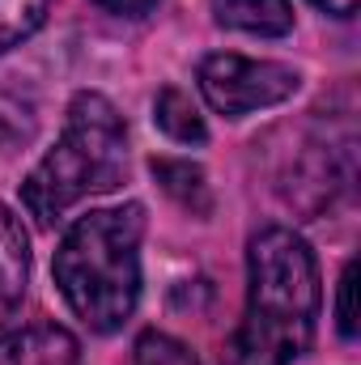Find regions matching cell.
Here are the masks:
<instances>
[{"label":"cell","instance_id":"cell-7","mask_svg":"<svg viewBox=\"0 0 361 365\" xmlns=\"http://www.w3.org/2000/svg\"><path fill=\"white\" fill-rule=\"evenodd\" d=\"M213 17L225 30L255 34V38H285L293 30L289 0H213Z\"/></svg>","mask_w":361,"mask_h":365},{"label":"cell","instance_id":"cell-14","mask_svg":"<svg viewBox=\"0 0 361 365\" xmlns=\"http://www.w3.org/2000/svg\"><path fill=\"white\" fill-rule=\"evenodd\" d=\"M315 9H323V13H332V17H353L357 13V0H310Z\"/></svg>","mask_w":361,"mask_h":365},{"label":"cell","instance_id":"cell-1","mask_svg":"<svg viewBox=\"0 0 361 365\" xmlns=\"http://www.w3.org/2000/svg\"><path fill=\"white\" fill-rule=\"evenodd\" d=\"M323 289L319 259L289 225H264L247 247V310L230 365H293L315 340Z\"/></svg>","mask_w":361,"mask_h":365},{"label":"cell","instance_id":"cell-6","mask_svg":"<svg viewBox=\"0 0 361 365\" xmlns=\"http://www.w3.org/2000/svg\"><path fill=\"white\" fill-rule=\"evenodd\" d=\"M30 284V238L13 208L0 204V323H9Z\"/></svg>","mask_w":361,"mask_h":365},{"label":"cell","instance_id":"cell-12","mask_svg":"<svg viewBox=\"0 0 361 365\" xmlns=\"http://www.w3.org/2000/svg\"><path fill=\"white\" fill-rule=\"evenodd\" d=\"M353 284H357V264H345L340 297H336V323H340V336H345V340L357 336V319H353Z\"/></svg>","mask_w":361,"mask_h":365},{"label":"cell","instance_id":"cell-10","mask_svg":"<svg viewBox=\"0 0 361 365\" xmlns=\"http://www.w3.org/2000/svg\"><path fill=\"white\" fill-rule=\"evenodd\" d=\"M51 0H0V56L13 51L17 43H26L43 17H47Z\"/></svg>","mask_w":361,"mask_h":365},{"label":"cell","instance_id":"cell-8","mask_svg":"<svg viewBox=\"0 0 361 365\" xmlns=\"http://www.w3.org/2000/svg\"><path fill=\"white\" fill-rule=\"evenodd\" d=\"M149 170L179 208L195 212V217L213 212V191H208V179H204V170L195 162H187V158H153Z\"/></svg>","mask_w":361,"mask_h":365},{"label":"cell","instance_id":"cell-4","mask_svg":"<svg viewBox=\"0 0 361 365\" xmlns=\"http://www.w3.org/2000/svg\"><path fill=\"white\" fill-rule=\"evenodd\" d=\"M195 86H200V98L217 115L243 119V115H255V110L289 102L302 86V77H298V68H289L280 60H251V56L217 51V56L200 60Z\"/></svg>","mask_w":361,"mask_h":365},{"label":"cell","instance_id":"cell-2","mask_svg":"<svg viewBox=\"0 0 361 365\" xmlns=\"http://www.w3.org/2000/svg\"><path fill=\"white\" fill-rule=\"evenodd\" d=\"M141 238L145 208H93L77 217L56 247V284L68 310L90 331H119L141 302Z\"/></svg>","mask_w":361,"mask_h":365},{"label":"cell","instance_id":"cell-11","mask_svg":"<svg viewBox=\"0 0 361 365\" xmlns=\"http://www.w3.org/2000/svg\"><path fill=\"white\" fill-rule=\"evenodd\" d=\"M132 353H136V365H195V353L166 331H145Z\"/></svg>","mask_w":361,"mask_h":365},{"label":"cell","instance_id":"cell-5","mask_svg":"<svg viewBox=\"0 0 361 365\" xmlns=\"http://www.w3.org/2000/svg\"><path fill=\"white\" fill-rule=\"evenodd\" d=\"M0 365H81V344L60 323H30L0 336Z\"/></svg>","mask_w":361,"mask_h":365},{"label":"cell","instance_id":"cell-3","mask_svg":"<svg viewBox=\"0 0 361 365\" xmlns=\"http://www.w3.org/2000/svg\"><path fill=\"white\" fill-rule=\"evenodd\" d=\"M128 170V123L106 93L81 90L68 102L60 140L21 182V204L39 225L64 221L81 200L115 191Z\"/></svg>","mask_w":361,"mask_h":365},{"label":"cell","instance_id":"cell-13","mask_svg":"<svg viewBox=\"0 0 361 365\" xmlns=\"http://www.w3.org/2000/svg\"><path fill=\"white\" fill-rule=\"evenodd\" d=\"M102 9H111V13H123V17H141V13H149L158 0H98Z\"/></svg>","mask_w":361,"mask_h":365},{"label":"cell","instance_id":"cell-9","mask_svg":"<svg viewBox=\"0 0 361 365\" xmlns=\"http://www.w3.org/2000/svg\"><path fill=\"white\" fill-rule=\"evenodd\" d=\"M153 119H158V128H162L171 140H179V145H204V140H208L204 115L195 110L191 93L179 90V86H166V90L158 93V102H153Z\"/></svg>","mask_w":361,"mask_h":365}]
</instances>
